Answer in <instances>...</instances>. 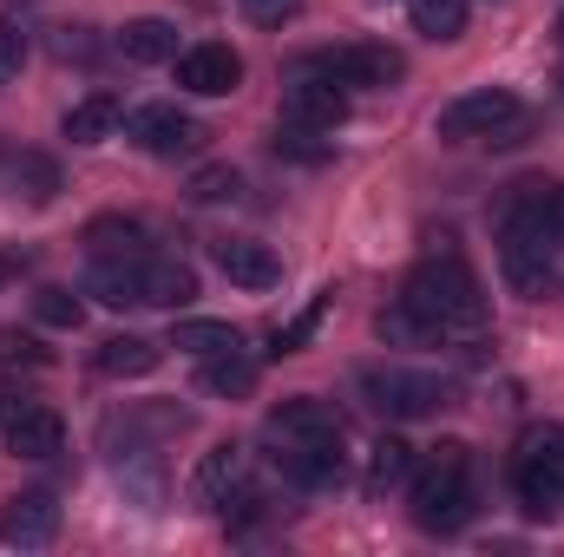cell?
I'll return each instance as SVG.
<instances>
[{"label":"cell","instance_id":"obj_18","mask_svg":"<svg viewBox=\"0 0 564 557\" xmlns=\"http://www.w3.org/2000/svg\"><path fill=\"white\" fill-rule=\"evenodd\" d=\"M158 361H164V354H158V341H144V335H106L99 354H93V368H99L106 381H144Z\"/></svg>","mask_w":564,"mask_h":557},{"label":"cell","instance_id":"obj_27","mask_svg":"<svg viewBox=\"0 0 564 557\" xmlns=\"http://www.w3.org/2000/svg\"><path fill=\"white\" fill-rule=\"evenodd\" d=\"M276 157H295V164H322V157H328V139H322L315 125H295V119H282V125H276Z\"/></svg>","mask_w":564,"mask_h":557},{"label":"cell","instance_id":"obj_2","mask_svg":"<svg viewBox=\"0 0 564 557\" xmlns=\"http://www.w3.org/2000/svg\"><path fill=\"white\" fill-rule=\"evenodd\" d=\"M401 302L414 308V315H426L440 335L446 328H479L486 321V295H479V276L446 250V256H426L421 270L408 276V288H401Z\"/></svg>","mask_w":564,"mask_h":557},{"label":"cell","instance_id":"obj_1","mask_svg":"<svg viewBox=\"0 0 564 557\" xmlns=\"http://www.w3.org/2000/svg\"><path fill=\"white\" fill-rule=\"evenodd\" d=\"M558 243H564V184H545V177L512 184L506 223H499V263H506V282H512L519 295H545L552 263H558Z\"/></svg>","mask_w":564,"mask_h":557},{"label":"cell","instance_id":"obj_8","mask_svg":"<svg viewBox=\"0 0 564 557\" xmlns=\"http://www.w3.org/2000/svg\"><path fill=\"white\" fill-rule=\"evenodd\" d=\"M315 73L322 79H335V86H394L401 73H408V59L394 53V46H368V40H355V46H335V53H322L315 59Z\"/></svg>","mask_w":564,"mask_h":557},{"label":"cell","instance_id":"obj_9","mask_svg":"<svg viewBox=\"0 0 564 557\" xmlns=\"http://www.w3.org/2000/svg\"><path fill=\"white\" fill-rule=\"evenodd\" d=\"M177 86L197 92V99H230V92L243 86V59H237V46H224V40L184 46V53H177Z\"/></svg>","mask_w":564,"mask_h":557},{"label":"cell","instance_id":"obj_24","mask_svg":"<svg viewBox=\"0 0 564 557\" xmlns=\"http://www.w3.org/2000/svg\"><path fill=\"white\" fill-rule=\"evenodd\" d=\"M414 7V33H426V40H459L466 33V0H408Z\"/></svg>","mask_w":564,"mask_h":557},{"label":"cell","instance_id":"obj_30","mask_svg":"<svg viewBox=\"0 0 564 557\" xmlns=\"http://www.w3.org/2000/svg\"><path fill=\"white\" fill-rule=\"evenodd\" d=\"M243 13H250V20H263V26H282V20H295V13H302V0H243Z\"/></svg>","mask_w":564,"mask_h":557},{"label":"cell","instance_id":"obj_19","mask_svg":"<svg viewBox=\"0 0 564 557\" xmlns=\"http://www.w3.org/2000/svg\"><path fill=\"white\" fill-rule=\"evenodd\" d=\"M119 53H126L132 66H164V59H177V26L158 20V13L126 20V26H119Z\"/></svg>","mask_w":564,"mask_h":557},{"label":"cell","instance_id":"obj_21","mask_svg":"<svg viewBox=\"0 0 564 557\" xmlns=\"http://www.w3.org/2000/svg\"><path fill=\"white\" fill-rule=\"evenodd\" d=\"M197 381H204V394H217V401H243V394H257V361H250L243 348L204 354V361H197Z\"/></svg>","mask_w":564,"mask_h":557},{"label":"cell","instance_id":"obj_26","mask_svg":"<svg viewBox=\"0 0 564 557\" xmlns=\"http://www.w3.org/2000/svg\"><path fill=\"white\" fill-rule=\"evenodd\" d=\"M375 335H381V341H394V348H421V341H433L440 328H433L426 315H414L408 302H394V308H381V321H375Z\"/></svg>","mask_w":564,"mask_h":557},{"label":"cell","instance_id":"obj_6","mask_svg":"<svg viewBox=\"0 0 564 557\" xmlns=\"http://www.w3.org/2000/svg\"><path fill=\"white\" fill-rule=\"evenodd\" d=\"M440 139H486V144H519L532 132V112L506 92V86H479V92H459L446 112H440V125H433Z\"/></svg>","mask_w":564,"mask_h":557},{"label":"cell","instance_id":"obj_5","mask_svg":"<svg viewBox=\"0 0 564 557\" xmlns=\"http://www.w3.org/2000/svg\"><path fill=\"white\" fill-rule=\"evenodd\" d=\"M512 492L532 518H564V426H525L519 433Z\"/></svg>","mask_w":564,"mask_h":557},{"label":"cell","instance_id":"obj_11","mask_svg":"<svg viewBox=\"0 0 564 557\" xmlns=\"http://www.w3.org/2000/svg\"><path fill=\"white\" fill-rule=\"evenodd\" d=\"M282 119L315 125V132H335V125L348 119V92L308 66V73H295V79H289V92H282Z\"/></svg>","mask_w":564,"mask_h":557},{"label":"cell","instance_id":"obj_20","mask_svg":"<svg viewBox=\"0 0 564 557\" xmlns=\"http://www.w3.org/2000/svg\"><path fill=\"white\" fill-rule=\"evenodd\" d=\"M119 125H126V106H119L112 92H86V99L66 112V125H59V132H66L73 144H106Z\"/></svg>","mask_w":564,"mask_h":557},{"label":"cell","instance_id":"obj_29","mask_svg":"<svg viewBox=\"0 0 564 557\" xmlns=\"http://www.w3.org/2000/svg\"><path fill=\"white\" fill-rule=\"evenodd\" d=\"M7 177H13V184L26 177V197H33V204H46V197L59 190V177H53V164H46V157H13V171H7Z\"/></svg>","mask_w":564,"mask_h":557},{"label":"cell","instance_id":"obj_35","mask_svg":"<svg viewBox=\"0 0 564 557\" xmlns=\"http://www.w3.org/2000/svg\"><path fill=\"white\" fill-rule=\"evenodd\" d=\"M0 276H7V270H0Z\"/></svg>","mask_w":564,"mask_h":557},{"label":"cell","instance_id":"obj_15","mask_svg":"<svg viewBox=\"0 0 564 557\" xmlns=\"http://www.w3.org/2000/svg\"><path fill=\"white\" fill-rule=\"evenodd\" d=\"M7 452L13 459H59L66 452V419L53 414V407H20V414L7 419Z\"/></svg>","mask_w":564,"mask_h":557},{"label":"cell","instance_id":"obj_33","mask_svg":"<svg viewBox=\"0 0 564 557\" xmlns=\"http://www.w3.org/2000/svg\"><path fill=\"white\" fill-rule=\"evenodd\" d=\"M0 361H46L26 335H0Z\"/></svg>","mask_w":564,"mask_h":557},{"label":"cell","instance_id":"obj_31","mask_svg":"<svg viewBox=\"0 0 564 557\" xmlns=\"http://www.w3.org/2000/svg\"><path fill=\"white\" fill-rule=\"evenodd\" d=\"M20 53H26V46H20V33H13V26H0V86L20 73Z\"/></svg>","mask_w":564,"mask_h":557},{"label":"cell","instance_id":"obj_17","mask_svg":"<svg viewBox=\"0 0 564 557\" xmlns=\"http://www.w3.org/2000/svg\"><path fill=\"white\" fill-rule=\"evenodd\" d=\"M270 439L276 446H289V439H341V419H335V407L328 401H282L276 414H270Z\"/></svg>","mask_w":564,"mask_h":557},{"label":"cell","instance_id":"obj_12","mask_svg":"<svg viewBox=\"0 0 564 557\" xmlns=\"http://www.w3.org/2000/svg\"><path fill=\"white\" fill-rule=\"evenodd\" d=\"M59 538V499L53 492H13L7 512H0V545L13 551H40Z\"/></svg>","mask_w":564,"mask_h":557},{"label":"cell","instance_id":"obj_3","mask_svg":"<svg viewBox=\"0 0 564 557\" xmlns=\"http://www.w3.org/2000/svg\"><path fill=\"white\" fill-rule=\"evenodd\" d=\"M93 295L112 308H184L197 295V276L184 263H158V256H126V263H99Z\"/></svg>","mask_w":564,"mask_h":557},{"label":"cell","instance_id":"obj_7","mask_svg":"<svg viewBox=\"0 0 564 557\" xmlns=\"http://www.w3.org/2000/svg\"><path fill=\"white\" fill-rule=\"evenodd\" d=\"M361 394H368L375 414H388V419H426L446 407V381L426 374V368H368Z\"/></svg>","mask_w":564,"mask_h":557},{"label":"cell","instance_id":"obj_22","mask_svg":"<svg viewBox=\"0 0 564 557\" xmlns=\"http://www.w3.org/2000/svg\"><path fill=\"white\" fill-rule=\"evenodd\" d=\"M408 479H414V446L408 439H375V452H368V492L381 499V492H394Z\"/></svg>","mask_w":564,"mask_h":557},{"label":"cell","instance_id":"obj_10","mask_svg":"<svg viewBox=\"0 0 564 557\" xmlns=\"http://www.w3.org/2000/svg\"><path fill=\"white\" fill-rule=\"evenodd\" d=\"M126 139L139 144V151H151V157H191L204 132L177 106H139V112H126Z\"/></svg>","mask_w":564,"mask_h":557},{"label":"cell","instance_id":"obj_34","mask_svg":"<svg viewBox=\"0 0 564 557\" xmlns=\"http://www.w3.org/2000/svg\"><path fill=\"white\" fill-rule=\"evenodd\" d=\"M558 33H564V20H558Z\"/></svg>","mask_w":564,"mask_h":557},{"label":"cell","instance_id":"obj_4","mask_svg":"<svg viewBox=\"0 0 564 557\" xmlns=\"http://www.w3.org/2000/svg\"><path fill=\"white\" fill-rule=\"evenodd\" d=\"M466 518H473V466H466V446L453 439L414 472V525L446 538Z\"/></svg>","mask_w":564,"mask_h":557},{"label":"cell","instance_id":"obj_25","mask_svg":"<svg viewBox=\"0 0 564 557\" xmlns=\"http://www.w3.org/2000/svg\"><path fill=\"white\" fill-rule=\"evenodd\" d=\"M177 348L184 354H230V348H243V335L230 328V321H177Z\"/></svg>","mask_w":564,"mask_h":557},{"label":"cell","instance_id":"obj_14","mask_svg":"<svg viewBox=\"0 0 564 557\" xmlns=\"http://www.w3.org/2000/svg\"><path fill=\"white\" fill-rule=\"evenodd\" d=\"M250 485V452L237 446V439H224V446H210L204 459H197V472H191V492L204 499V505H224L230 492H243Z\"/></svg>","mask_w":564,"mask_h":557},{"label":"cell","instance_id":"obj_13","mask_svg":"<svg viewBox=\"0 0 564 557\" xmlns=\"http://www.w3.org/2000/svg\"><path fill=\"white\" fill-rule=\"evenodd\" d=\"M341 439H289L276 452V472L289 485H302V492H328V485H341Z\"/></svg>","mask_w":564,"mask_h":557},{"label":"cell","instance_id":"obj_28","mask_svg":"<svg viewBox=\"0 0 564 557\" xmlns=\"http://www.w3.org/2000/svg\"><path fill=\"white\" fill-rule=\"evenodd\" d=\"M33 308H40V321H46V328H79V321H86V302H79V295H66V288H40V295H33Z\"/></svg>","mask_w":564,"mask_h":557},{"label":"cell","instance_id":"obj_16","mask_svg":"<svg viewBox=\"0 0 564 557\" xmlns=\"http://www.w3.org/2000/svg\"><path fill=\"white\" fill-rule=\"evenodd\" d=\"M217 270L237 282V288H276L282 282V263L270 243H250V237H224L217 243Z\"/></svg>","mask_w":564,"mask_h":557},{"label":"cell","instance_id":"obj_23","mask_svg":"<svg viewBox=\"0 0 564 557\" xmlns=\"http://www.w3.org/2000/svg\"><path fill=\"white\" fill-rule=\"evenodd\" d=\"M86 250H93L99 263H126V256H144V230L126 223V217H99V223L86 230Z\"/></svg>","mask_w":564,"mask_h":557},{"label":"cell","instance_id":"obj_32","mask_svg":"<svg viewBox=\"0 0 564 557\" xmlns=\"http://www.w3.org/2000/svg\"><path fill=\"white\" fill-rule=\"evenodd\" d=\"M230 190H237V171H204V177H197V197H204V204H210V197H230Z\"/></svg>","mask_w":564,"mask_h":557}]
</instances>
